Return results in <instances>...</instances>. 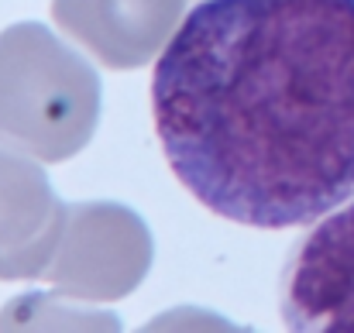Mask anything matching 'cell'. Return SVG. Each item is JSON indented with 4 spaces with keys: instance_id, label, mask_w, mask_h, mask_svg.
<instances>
[{
    "instance_id": "obj_1",
    "label": "cell",
    "mask_w": 354,
    "mask_h": 333,
    "mask_svg": "<svg viewBox=\"0 0 354 333\" xmlns=\"http://www.w3.org/2000/svg\"><path fill=\"white\" fill-rule=\"evenodd\" d=\"M172 175L244 227H306L354 196V0H200L151 73Z\"/></svg>"
},
{
    "instance_id": "obj_2",
    "label": "cell",
    "mask_w": 354,
    "mask_h": 333,
    "mask_svg": "<svg viewBox=\"0 0 354 333\" xmlns=\"http://www.w3.org/2000/svg\"><path fill=\"white\" fill-rule=\"evenodd\" d=\"M279 313L292 333H354V196L289 247Z\"/></svg>"
}]
</instances>
